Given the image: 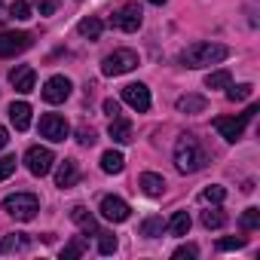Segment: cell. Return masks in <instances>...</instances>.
<instances>
[{
	"label": "cell",
	"mask_w": 260,
	"mask_h": 260,
	"mask_svg": "<svg viewBox=\"0 0 260 260\" xmlns=\"http://www.w3.org/2000/svg\"><path fill=\"white\" fill-rule=\"evenodd\" d=\"M205 162H208V156L193 135H181L175 141V169L181 175H196L199 169H205Z\"/></svg>",
	"instance_id": "1"
},
{
	"label": "cell",
	"mask_w": 260,
	"mask_h": 260,
	"mask_svg": "<svg viewBox=\"0 0 260 260\" xmlns=\"http://www.w3.org/2000/svg\"><path fill=\"white\" fill-rule=\"evenodd\" d=\"M223 58H230V49L223 43H208V40H199V43L187 46L184 55H181V61L187 68H193V71L196 68H208V64H220Z\"/></svg>",
	"instance_id": "2"
},
{
	"label": "cell",
	"mask_w": 260,
	"mask_h": 260,
	"mask_svg": "<svg viewBox=\"0 0 260 260\" xmlns=\"http://www.w3.org/2000/svg\"><path fill=\"white\" fill-rule=\"evenodd\" d=\"M4 211L16 220H34L40 211V199L34 193H13L4 199Z\"/></svg>",
	"instance_id": "3"
},
{
	"label": "cell",
	"mask_w": 260,
	"mask_h": 260,
	"mask_svg": "<svg viewBox=\"0 0 260 260\" xmlns=\"http://www.w3.org/2000/svg\"><path fill=\"white\" fill-rule=\"evenodd\" d=\"M135 68H138V52H132V49H113L101 61V74L104 77H122V74L135 71Z\"/></svg>",
	"instance_id": "4"
},
{
	"label": "cell",
	"mask_w": 260,
	"mask_h": 260,
	"mask_svg": "<svg viewBox=\"0 0 260 260\" xmlns=\"http://www.w3.org/2000/svg\"><path fill=\"white\" fill-rule=\"evenodd\" d=\"M254 113H257V107L251 104L242 116H217V119H214V128L220 132V138H226V141L233 144V141H239V138L245 135V125L254 119Z\"/></svg>",
	"instance_id": "5"
},
{
	"label": "cell",
	"mask_w": 260,
	"mask_h": 260,
	"mask_svg": "<svg viewBox=\"0 0 260 260\" xmlns=\"http://www.w3.org/2000/svg\"><path fill=\"white\" fill-rule=\"evenodd\" d=\"M34 43V37L28 31H4L0 34V58H13L19 52H25Z\"/></svg>",
	"instance_id": "6"
},
{
	"label": "cell",
	"mask_w": 260,
	"mask_h": 260,
	"mask_svg": "<svg viewBox=\"0 0 260 260\" xmlns=\"http://www.w3.org/2000/svg\"><path fill=\"white\" fill-rule=\"evenodd\" d=\"M110 22H113V28L132 34V31H138V28H141L144 13H141V7H138V4H125V7H119V10L110 16Z\"/></svg>",
	"instance_id": "7"
},
{
	"label": "cell",
	"mask_w": 260,
	"mask_h": 260,
	"mask_svg": "<svg viewBox=\"0 0 260 260\" xmlns=\"http://www.w3.org/2000/svg\"><path fill=\"white\" fill-rule=\"evenodd\" d=\"M40 135L46 138V141H64L68 135H71V125H68V119L64 116H58V113H43L40 116Z\"/></svg>",
	"instance_id": "8"
},
{
	"label": "cell",
	"mask_w": 260,
	"mask_h": 260,
	"mask_svg": "<svg viewBox=\"0 0 260 260\" xmlns=\"http://www.w3.org/2000/svg\"><path fill=\"white\" fill-rule=\"evenodd\" d=\"M52 162H55V156H52L49 147H31V150L25 153V166H28V172L37 175V178L49 175V172H52Z\"/></svg>",
	"instance_id": "9"
},
{
	"label": "cell",
	"mask_w": 260,
	"mask_h": 260,
	"mask_svg": "<svg viewBox=\"0 0 260 260\" xmlns=\"http://www.w3.org/2000/svg\"><path fill=\"white\" fill-rule=\"evenodd\" d=\"M122 101L138 113H147L150 110V89L144 83H128V86H122Z\"/></svg>",
	"instance_id": "10"
},
{
	"label": "cell",
	"mask_w": 260,
	"mask_h": 260,
	"mask_svg": "<svg viewBox=\"0 0 260 260\" xmlns=\"http://www.w3.org/2000/svg\"><path fill=\"white\" fill-rule=\"evenodd\" d=\"M71 80L68 77H61V74H55V77H49L46 83H43V101H49V104H61V101H68L71 98Z\"/></svg>",
	"instance_id": "11"
},
{
	"label": "cell",
	"mask_w": 260,
	"mask_h": 260,
	"mask_svg": "<svg viewBox=\"0 0 260 260\" xmlns=\"http://www.w3.org/2000/svg\"><path fill=\"white\" fill-rule=\"evenodd\" d=\"M128 202H122L119 196H104L101 199V214L107 217V220H113V223H122V220H128Z\"/></svg>",
	"instance_id": "12"
},
{
	"label": "cell",
	"mask_w": 260,
	"mask_h": 260,
	"mask_svg": "<svg viewBox=\"0 0 260 260\" xmlns=\"http://www.w3.org/2000/svg\"><path fill=\"white\" fill-rule=\"evenodd\" d=\"M10 83L16 86V92L28 95V92H34L37 74H34V68H28V64H19V68H13V71H10Z\"/></svg>",
	"instance_id": "13"
},
{
	"label": "cell",
	"mask_w": 260,
	"mask_h": 260,
	"mask_svg": "<svg viewBox=\"0 0 260 260\" xmlns=\"http://www.w3.org/2000/svg\"><path fill=\"white\" fill-rule=\"evenodd\" d=\"M77 181H80V166H77V159L58 162V169H55V184H58L61 190H68V187H74Z\"/></svg>",
	"instance_id": "14"
},
{
	"label": "cell",
	"mask_w": 260,
	"mask_h": 260,
	"mask_svg": "<svg viewBox=\"0 0 260 260\" xmlns=\"http://www.w3.org/2000/svg\"><path fill=\"white\" fill-rule=\"evenodd\" d=\"M138 187H141V193H144V196L159 199V196L166 193V178H162V175H156V172H144V175L138 178Z\"/></svg>",
	"instance_id": "15"
},
{
	"label": "cell",
	"mask_w": 260,
	"mask_h": 260,
	"mask_svg": "<svg viewBox=\"0 0 260 260\" xmlns=\"http://www.w3.org/2000/svg\"><path fill=\"white\" fill-rule=\"evenodd\" d=\"M107 132H110V138H113L116 144H128V141H132V122L119 113V116L110 119V128H107Z\"/></svg>",
	"instance_id": "16"
},
{
	"label": "cell",
	"mask_w": 260,
	"mask_h": 260,
	"mask_svg": "<svg viewBox=\"0 0 260 260\" xmlns=\"http://www.w3.org/2000/svg\"><path fill=\"white\" fill-rule=\"evenodd\" d=\"M10 119H13V125L19 128V132H25V128L31 125V104L28 101H13L10 104Z\"/></svg>",
	"instance_id": "17"
},
{
	"label": "cell",
	"mask_w": 260,
	"mask_h": 260,
	"mask_svg": "<svg viewBox=\"0 0 260 260\" xmlns=\"http://www.w3.org/2000/svg\"><path fill=\"white\" fill-rule=\"evenodd\" d=\"M71 220H74V223H77L86 236H98V220H95V217H92L83 205H77V208L71 211Z\"/></svg>",
	"instance_id": "18"
},
{
	"label": "cell",
	"mask_w": 260,
	"mask_h": 260,
	"mask_svg": "<svg viewBox=\"0 0 260 260\" xmlns=\"http://www.w3.org/2000/svg\"><path fill=\"white\" fill-rule=\"evenodd\" d=\"M28 248V236L25 233H10L0 239V254H13V251H25Z\"/></svg>",
	"instance_id": "19"
},
{
	"label": "cell",
	"mask_w": 260,
	"mask_h": 260,
	"mask_svg": "<svg viewBox=\"0 0 260 260\" xmlns=\"http://www.w3.org/2000/svg\"><path fill=\"white\" fill-rule=\"evenodd\" d=\"M205 107H208V101L202 95H184V98H178V110L181 113H205Z\"/></svg>",
	"instance_id": "20"
},
{
	"label": "cell",
	"mask_w": 260,
	"mask_h": 260,
	"mask_svg": "<svg viewBox=\"0 0 260 260\" xmlns=\"http://www.w3.org/2000/svg\"><path fill=\"white\" fill-rule=\"evenodd\" d=\"M101 169H104L107 175H119V172L125 169L122 153H119V150H107V153H101Z\"/></svg>",
	"instance_id": "21"
},
{
	"label": "cell",
	"mask_w": 260,
	"mask_h": 260,
	"mask_svg": "<svg viewBox=\"0 0 260 260\" xmlns=\"http://www.w3.org/2000/svg\"><path fill=\"white\" fill-rule=\"evenodd\" d=\"M166 226H169L172 236H187V233H190V214H187V211H175Z\"/></svg>",
	"instance_id": "22"
},
{
	"label": "cell",
	"mask_w": 260,
	"mask_h": 260,
	"mask_svg": "<svg viewBox=\"0 0 260 260\" xmlns=\"http://www.w3.org/2000/svg\"><path fill=\"white\" fill-rule=\"evenodd\" d=\"M101 19H95V16H89V19H83L80 25H77V31L83 34V37H89V40H98L101 37Z\"/></svg>",
	"instance_id": "23"
},
{
	"label": "cell",
	"mask_w": 260,
	"mask_h": 260,
	"mask_svg": "<svg viewBox=\"0 0 260 260\" xmlns=\"http://www.w3.org/2000/svg\"><path fill=\"white\" fill-rule=\"evenodd\" d=\"M230 83H233L230 71H211V74L205 77V89H226Z\"/></svg>",
	"instance_id": "24"
},
{
	"label": "cell",
	"mask_w": 260,
	"mask_h": 260,
	"mask_svg": "<svg viewBox=\"0 0 260 260\" xmlns=\"http://www.w3.org/2000/svg\"><path fill=\"white\" fill-rule=\"evenodd\" d=\"M223 223H226V214H223L220 208L202 211V226H205V230H217V226H223Z\"/></svg>",
	"instance_id": "25"
},
{
	"label": "cell",
	"mask_w": 260,
	"mask_h": 260,
	"mask_svg": "<svg viewBox=\"0 0 260 260\" xmlns=\"http://www.w3.org/2000/svg\"><path fill=\"white\" fill-rule=\"evenodd\" d=\"M251 95H254V86H251V83H239V86L230 83V86H226V98H230V101H245V98H251Z\"/></svg>",
	"instance_id": "26"
},
{
	"label": "cell",
	"mask_w": 260,
	"mask_h": 260,
	"mask_svg": "<svg viewBox=\"0 0 260 260\" xmlns=\"http://www.w3.org/2000/svg\"><path fill=\"white\" fill-rule=\"evenodd\" d=\"M162 230H166V220H162V217H147V220L141 223V236H147V239L162 236Z\"/></svg>",
	"instance_id": "27"
},
{
	"label": "cell",
	"mask_w": 260,
	"mask_h": 260,
	"mask_svg": "<svg viewBox=\"0 0 260 260\" xmlns=\"http://www.w3.org/2000/svg\"><path fill=\"white\" fill-rule=\"evenodd\" d=\"M202 202H214V205H220L223 199H226V190L220 187V184H208L205 190H202V196H199Z\"/></svg>",
	"instance_id": "28"
},
{
	"label": "cell",
	"mask_w": 260,
	"mask_h": 260,
	"mask_svg": "<svg viewBox=\"0 0 260 260\" xmlns=\"http://www.w3.org/2000/svg\"><path fill=\"white\" fill-rule=\"evenodd\" d=\"M98 251H101V254H113V251H116V236L98 230Z\"/></svg>",
	"instance_id": "29"
},
{
	"label": "cell",
	"mask_w": 260,
	"mask_h": 260,
	"mask_svg": "<svg viewBox=\"0 0 260 260\" xmlns=\"http://www.w3.org/2000/svg\"><path fill=\"white\" fill-rule=\"evenodd\" d=\"M77 141H80L83 147H92V144L98 141V132H95L92 125H80V128H77Z\"/></svg>",
	"instance_id": "30"
},
{
	"label": "cell",
	"mask_w": 260,
	"mask_h": 260,
	"mask_svg": "<svg viewBox=\"0 0 260 260\" xmlns=\"http://www.w3.org/2000/svg\"><path fill=\"white\" fill-rule=\"evenodd\" d=\"M245 236H226V239H220L217 242V251H236V248H245Z\"/></svg>",
	"instance_id": "31"
},
{
	"label": "cell",
	"mask_w": 260,
	"mask_h": 260,
	"mask_svg": "<svg viewBox=\"0 0 260 260\" xmlns=\"http://www.w3.org/2000/svg\"><path fill=\"white\" fill-rule=\"evenodd\" d=\"M83 251H86V242H83V239H74L71 245H64V248H61V260H71V257H80Z\"/></svg>",
	"instance_id": "32"
},
{
	"label": "cell",
	"mask_w": 260,
	"mask_h": 260,
	"mask_svg": "<svg viewBox=\"0 0 260 260\" xmlns=\"http://www.w3.org/2000/svg\"><path fill=\"white\" fill-rule=\"evenodd\" d=\"M10 16H13V19H19V22L31 19V4H25V0H16V4L10 7Z\"/></svg>",
	"instance_id": "33"
},
{
	"label": "cell",
	"mask_w": 260,
	"mask_h": 260,
	"mask_svg": "<svg viewBox=\"0 0 260 260\" xmlns=\"http://www.w3.org/2000/svg\"><path fill=\"white\" fill-rule=\"evenodd\" d=\"M242 226H245V230H257V226H260V208H245Z\"/></svg>",
	"instance_id": "34"
},
{
	"label": "cell",
	"mask_w": 260,
	"mask_h": 260,
	"mask_svg": "<svg viewBox=\"0 0 260 260\" xmlns=\"http://www.w3.org/2000/svg\"><path fill=\"white\" fill-rule=\"evenodd\" d=\"M13 172H16V156H4L0 159V181H7Z\"/></svg>",
	"instance_id": "35"
},
{
	"label": "cell",
	"mask_w": 260,
	"mask_h": 260,
	"mask_svg": "<svg viewBox=\"0 0 260 260\" xmlns=\"http://www.w3.org/2000/svg\"><path fill=\"white\" fill-rule=\"evenodd\" d=\"M34 7H37V13H40V16H52V13L58 10L55 0H34Z\"/></svg>",
	"instance_id": "36"
},
{
	"label": "cell",
	"mask_w": 260,
	"mask_h": 260,
	"mask_svg": "<svg viewBox=\"0 0 260 260\" xmlns=\"http://www.w3.org/2000/svg\"><path fill=\"white\" fill-rule=\"evenodd\" d=\"M196 254H199V248H196V245H181L172 257H175V260H184V257H196Z\"/></svg>",
	"instance_id": "37"
},
{
	"label": "cell",
	"mask_w": 260,
	"mask_h": 260,
	"mask_svg": "<svg viewBox=\"0 0 260 260\" xmlns=\"http://www.w3.org/2000/svg\"><path fill=\"white\" fill-rule=\"evenodd\" d=\"M104 113H107L110 119L119 116V101H116V98H107V101H104Z\"/></svg>",
	"instance_id": "38"
},
{
	"label": "cell",
	"mask_w": 260,
	"mask_h": 260,
	"mask_svg": "<svg viewBox=\"0 0 260 260\" xmlns=\"http://www.w3.org/2000/svg\"><path fill=\"white\" fill-rule=\"evenodd\" d=\"M7 144H10V132H7V128H4V125H0V150H4Z\"/></svg>",
	"instance_id": "39"
},
{
	"label": "cell",
	"mask_w": 260,
	"mask_h": 260,
	"mask_svg": "<svg viewBox=\"0 0 260 260\" xmlns=\"http://www.w3.org/2000/svg\"><path fill=\"white\" fill-rule=\"evenodd\" d=\"M147 4H153V7H162V4H166V0H147Z\"/></svg>",
	"instance_id": "40"
}]
</instances>
